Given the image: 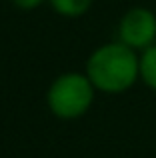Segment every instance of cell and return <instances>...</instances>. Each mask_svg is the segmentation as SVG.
Here are the masks:
<instances>
[{"label":"cell","mask_w":156,"mask_h":158,"mask_svg":"<svg viewBox=\"0 0 156 158\" xmlns=\"http://www.w3.org/2000/svg\"><path fill=\"white\" fill-rule=\"evenodd\" d=\"M86 76L96 90L108 94L124 92L140 76V58L122 42L104 44L90 54L86 62Z\"/></svg>","instance_id":"cell-1"},{"label":"cell","mask_w":156,"mask_h":158,"mask_svg":"<svg viewBox=\"0 0 156 158\" xmlns=\"http://www.w3.org/2000/svg\"><path fill=\"white\" fill-rule=\"evenodd\" d=\"M94 84L86 74L66 72L58 76L48 88L46 102L52 114L64 120H72L86 114L94 100Z\"/></svg>","instance_id":"cell-2"},{"label":"cell","mask_w":156,"mask_h":158,"mask_svg":"<svg viewBox=\"0 0 156 158\" xmlns=\"http://www.w3.org/2000/svg\"><path fill=\"white\" fill-rule=\"evenodd\" d=\"M48 4H50L60 16L76 18V16H82L92 6V0H48Z\"/></svg>","instance_id":"cell-5"},{"label":"cell","mask_w":156,"mask_h":158,"mask_svg":"<svg viewBox=\"0 0 156 158\" xmlns=\"http://www.w3.org/2000/svg\"><path fill=\"white\" fill-rule=\"evenodd\" d=\"M140 78L148 88L156 90V46L144 48L140 56Z\"/></svg>","instance_id":"cell-4"},{"label":"cell","mask_w":156,"mask_h":158,"mask_svg":"<svg viewBox=\"0 0 156 158\" xmlns=\"http://www.w3.org/2000/svg\"><path fill=\"white\" fill-rule=\"evenodd\" d=\"M120 42L136 48H148L156 40V14L148 8H132L122 16L118 24Z\"/></svg>","instance_id":"cell-3"},{"label":"cell","mask_w":156,"mask_h":158,"mask_svg":"<svg viewBox=\"0 0 156 158\" xmlns=\"http://www.w3.org/2000/svg\"><path fill=\"white\" fill-rule=\"evenodd\" d=\"M12 2H14V6L22 8V10H32V8H38L44 0H12Z\"/></svg>","instance_id":"cell-6"}]
</instances>
